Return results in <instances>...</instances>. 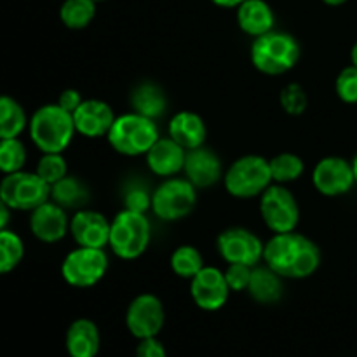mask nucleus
I'll list each match as a JSON object with an SVG mask.
<instances>
[{
  "label": "nucleus",
  "mask_w": 357,
  "mask_h": 357,
  "mask_svg": "<svg viewBox=\"0 0 357 357\" xmlns=\"http://www.w3.org/2000/svg\"><path fill=\"white\" fill-rule=\"evenodd\" d=\"M264 261L282 279H307L321 265V250L312 239L298 232L274 234L265 243Z\"/></svg>",
  "instance_id": "obj_1"
},
{
  "label": "nucleus",
  "mask_w": 357,
  "mask_h": 357,
  "mask_svg": "<svg viewBox=\"0 0 357 357\" xmlns=\"http://www.w3.org/2000/svg\"><path fill=\"white\" fill-rule=\"evenodd\" d=\"M31 142L42 153H63L75 136V122L58 103L37 108L28 121Z\"/></svg>",
  "instance_id": "obj_2"
},
{
  "label": "nucleus",
  "mask_w": 357,
  "mask_h": 357,
  "mask_svg": "<svg viewBox=\"0 0 357 357\" xmlns=\"http://www.w3.org/2000/svg\"><path fill=\"white\" fill-rule=\"evenodd\" d=\"M302 49L291 33L272 30L253 38L251 44V63L264 75H282L295 68Z\"/></svg>",
  "instance_id": "obj_3"
},
{
  "label": "nucleus",
  "mask_w": 357,
  "mask_h": 357,
  "mask_svg": "<svg viewBox=\"0 0 357 357\" xmlns=\"http://www.w3.org/2000/svg\"><path fill=\"white\" fill-rule=\"evenodd\" d=\"M152 241V225L145 213L122 209L110 222L112 253L121 260H136L142 257Z\"/></svg>",
  "instance_id": "obj_4"
},
{
  "label": "nucleus",
  "mask_w": 357,
  "mask_h": 357,
  "mask_svg": "<svg viewBox=\"0 0 357 357\" xmlns=\"http://www.w3.org/2000/svg\"><path fill=\"white\" fill-rule=\"evenodd\" d=\"M160 138L155 121L131 112L115 117L107 139L112 149L126 157L145 155Z\"/></svg>",
  "instance_id": "obj_5"
},
{
  "label": "nucleus",
  "mask_w": 357,
  "mask_h": 357,
  "mask_svg": "<svg viewBox=\"0 0 357 357\" xmlns=\"http://www.w3.org/2000/svg\"><path fill=\"white\" fill-rule=\"evenodd\" d=\"M223 185L236 199L260 197L272 185L271 164L260 155L239 157L223 173Z\"/></svg>",
  "instance_id": "obj_6"
},
{
  "label": "nucleus",
  "mask_w": 357,
  "mask_h": 357,
  "mask_svg": "<svg viewBox=\"0 0 357 357\" xmlns=\"http://www.w3.org/2000/svg\"><path fill=\"white\" fill-rule=\"evenodd\" d=\"M108 255L100 248L77 246L61 264V278L72 288H93L108 272Z\"/></svg>",
  "instance_id": "obj_7"
},
{
  "label": "nucleus",
  "mask_w": 357,
  "mask_h": 357,
  "mask_svg": "<svg viewBox=\"0 0 357 357\" xmlns=\"http://www.w3.org/2000/svg\"><path fill=\"white\" fill-rule=\"evenodd\" d=\"M197 188L187 178H166L152 194L153 215L164 222H176L192 213L197 202Z\"/></svg>",
  "instance_id": "obj_8"
},
{
  "label": "nucleus",
  "mask_w": 357,
  "mask_h": 357,
  "mask_svg": "<svg viewBox=\"0 0 357 357\" xmlns=\"http://www.w3.org/2000/svg\"><path fill=\"white\" fill-rule=\"evenodd\" d=\"M0 197L10 209L33 211L51 199V185L45 183L37 173L17 171L3 174L0 181Z\"/></svg>",
  "instance_id": "obj_9"
},
{
  "label": "nucleus",
  "mask_w": 357,
  "mask_h": 357,
  "mask_svg": "<svg viewBox=\"0 0 357 357\" xmlns=\"http://www.w3.org/2000/svg\"><path fill=\"white\" fill-rule=\"evenodd\" d=\"M260 215L267 229L274 234L296 230L300 222V208L296 197L284 185H271L260 195Z\"/></svg>",
  "instance_id": "obj_10"
},
{
  "label": "nucleus",
  "mask_w": 357,
  "mask_h": 357,
  "mask_svg": "<svg viewBox=\"0 0 357 357\" xmlns=\"http://www.w3.org/2000/svg\"><path fill=\"white\" fill-rule=\"evenodd\" d=\"M166 323V310L159 296L142 293L131 300L126 310V326L129 333L138 340L152 338L162 331Z\"/></svg>",
  "instance_id": "obj_11"
},
{
  "label": "nucleus",
  "mask_w": 357,
  "mask_h": 357,
  "mask_svg": "<svg viewBox=\"0 0 357 357\" xmlns=\"http://www.w3.org/2000/svg\"><path fill=\"white\" fill-rule=\"evenodd\" d=\"M216 248L223 260L229 264H244L257 267L264 260V248L260 237L243 227L223 230L216 239Z\"/></svg>",
  "instance_id": "obj_12"
},
{
  "label": "nucleus",
  "mask_w": 357,
  "mask_h": 357,
  "mask_svg": "<svg viewBox=\"0 0 357 357\" xmlns=\"http://www.w3.org/2000/svg\"><path fill=\"white\" fill-rule=\"evenodd\" d=\"M312 185L324 197H340L356 185L352 164L344 157H324L314 166Z\"/></svg>",
  "instance_id": "obj_13"
},
{
  "label": "nucleus",
  "mask_w": 357,
  "mask_h": 357,
  "mask_svg": "<svg viewBox=\"0 0 357 357\" xmlns=\"http://www.w3.org/2000/svg\"><path fill=\"white\" fill-rule=\"evenodd\" d=\"M230 288L225 272L216 267H204L190 279V296L195 305L206 312H216L227 303Z\"/></svg>",
  "instance_id": "obj_14"
},
{
  "label": "nucleus",
  "mask_w": 357,
  "mask_h": 357,
  "mask_svg": "<svg viewBox=\"0 0 357 357\" xmlns=\"http://www.w3.org/2000/svg\"><path fill=\"white\" fill-rule=\"evenodd\" d=\"M70 234L77 246L105 250L110 243V222L107 216L94 209H77L70 218Z\"/></svg>",
  "instance_id": "obj_15"
},
{
  "label": "nucleus",
  "mask_w": 357,
  "mask_h": 357,
  "mask_svg": "<svg viewBox=\"0 0 357 357\" xmlns=\"http://www.w3.org/2000/svg\"><path fill=\"white\" fill-rule=\"evenodd\" d=\"M30 230L40 243H59L70 232L68 213L49 199L47 202L30 211Z\"/></svg>",
  "instance_id": "obj_16"
},
{
  "label": "nucleus",
  "mask_w": 357,
  "mask_h": 357,
  "mask_svg": "<svg viewBox=\"0 0 357 357\" xmlns=\"http://www.w3.org/2000/svg\"><path fill=\"white\" fill-rule=\"evenodd\" d=\"M72 115L77 132L91 139L107 136L117 117L107 101L94 98L84 100Z\"/></svg>",
  "instance_id": "obj_17"
},
{
  "label": "nucleus",
  "mask_w": 357,
  "mask_h": 357,
  "mask_svg": "<svg viewBox=\"0 0 357 357\" xmlns=\"http://www.w3.org/2000/svg\"><path fill=\"white\" fill-rule=\"evenodd\" d=\"M183 173L185 178L195 188L213 187L223 178L222 160L213 150L204 145L194 150H187Z\"/></svg>",
  "instance_id": "obj_18"
},
{
  "label": "nucleus",
  "mask_w": 357,
  "mask_h": 357,
  "mask_svg": "<svg viewBox=\"0 0 357 357\" xmlns=\"http://www.w3.org/2000/svg\"><path fill=\"white\" fill-rule=\"evenodd\" d=\"M185 155H187V150L178 145L169 136H166L153 143L152 149L145 153V159L146 166L153 174L162 178H173L180 171H183Z\"/></svg>",
  "instance_id": "obj_19"
},
{
  "label": "nucleus",
  "mask_w": 357,
  "mask_h": 357,
  "mask_svg": "<svg viewBox=\"0 0 357 357\" xmlns=\"http://www.w3.org/2000/svg\"><path fill=\"white\" fill-rule=\"evenodd\" d=\"M167 136L183 146L185 150L199 149L206 143L208 128L204 119L190 110L178 112L167 122Z\"/></svg>",
  "instance_id": "obj_20"
},
{
  "label": "nucleus",
  "mask_w": 357,
  "mask_h": 357,
  "mask_svg": "<svg viewBox=\"0 0 357 357\" xmlns=\"http://www.w3.org/2000/svg\"><path fill=\"white\" fill-rule=\"evenodd\" d=\"M65 347L70 357H96L101 347L98 324L87 317L73 321L66 330Z\"/></svg>",
  "instance_id": "obj_21"
},
{
  "label": "nucleus",
  "mask_w": 357,
  "mask_h": 357,
  "mask_svg": "<svg viewBox=\"0 0 357 357\" xmlns=\"http://www.w3.org/2000/svg\"><path fill=\"white\" fill-rule=\"evenodd\" d=\"M237 24L248 37H260L274 30L275 14L265 0H246L236 10Z\"/></svg>",
  "instance_id": "obj_22"
},
{
  "label": "nucleus",
  "mask_w": 357,
  "mask_h": 357,
  "mask_svg": "<svg viewBox=\"0 0 357 357\" xmlns=\"http://www.w3.org/2000/svg\"><path fill=\"white\" fill-rule=\"evenodd\" d=\"M251 298L258 303H275L282 296V278L271 267H253L250 286L246 289Z\"/></svg>",
  "instance_id": "obj_23"
},
{
  "label": "nucleus",
  "mask_w": 357,
  "mask_h": 357,
  "mask_svg": "<svg viewBox=\"0 0 357 357\" xmlns=\"http://www.w3.org/2000/svg\"><path fill=\"white\" fill-rule=\"evenodd\" d=\"M132 112L155 121L166 112V93L153 82H142L131 93Z\"/></svg>",
  "instance_id": "obj_24"
},
{
  "label": "nucleus",
  "mask_w": 357,
  "mask_h": 357,
  "mask_svg": "<svg viewBox=\"0 0 357 357\" xmlns=\"http://www.w3.org/2000/svg\"><path fill=\"white\" fill-rule=\"evenodd\" d=\"M51 201L65 208L66 211L82 209L89 201V190L79 178L66 174L65 178L51 185Z\"/></svg>",
  "instance_id": "obj_25"
},
{
  "label": "nucleus",
  "mask_w": 357,
  "mask_h": 357,
  "mask_svg": "<svg viewBox=\"0 0 357 357\" xmlns=\"http://www.w3.org/2000/svg\"><path fill=\"white\" fill-rule=\"evenodd\" d=\"M24 108L13 96L0 94V139L17 138L26 129Z\"/></svg>",
  "instance_id": "obj_26"
},
{
  "label": "nucleus",
  "mask_w": 357,
  "mask_h": 357,
  "mask_svg": "<svg viewBox=\"0 0 357 357\" xmlns=\"http://www.w3.org/2000/svg\"><path fill=\"white\" fill-rule=\"evenodd\" d=\"M94 0H65L59 7V20L70 30H84L96 17Z\"/></svg>",
  "instance_id": "obj_27"
},
{
  "label": "nucleus",
  "mask_w": 357,
  "mask_h": 357,
  "mask_svg": "<svg viewBox=\"0 0 357 357\" xmlns=\"http://www.w3.org/2000/svg\"><path fill=\"white\" fill-rule=\"evenodd\" d=\"M171 271L181 279H188L190 281L197 272H201L206 267L204 260H202L201 251L190 244H181L176 250L171 253L169 258Z\"/></svg>",
  "instance_id": "obj_28"
},
{
  "label": "nucleus",
  "mask_w": 357,
  "mask_h": 357,
  "mask_svg": "<svg viewBox=\"0 0 357 357\" xmlns=\"http://www.w3.org/2000/svg\"><path fill=\"white\" fill-rule=\"evenodd\" d=\"M268 164H271L272 181L279 185H286L300 180L303 171H305V162L302 160V157L291 152L279 153L274 159L268 160Z\"/></svg>",
  "instance_id": "obj_29"
},
{
  "label": "nucleus",
  "mask_w": 357,
  "mask_h": 357,
  "mask_svg": "<svg viewBox=\"0 0 357 357\" xmlns=\"http://www.w3.org/2000/svg\"><path fill=\"white\" fill-rule=\"evenodd\" d=\"M24 257L23 239L9 229L0 230V275L13 272Z\"/></svg>",
  "instance_id": "obj_30"
},
{
  "label": "nucleus",
  "mask_w": 357,
  "mask_h": 357,
  "mask_svg": "<svg viewBox=\"0 0 357 357\" xmlns=\"http://www.w3.org/2000/svg\"><path fill=\"white\" fill-rule=\"evenodd\" d=\"M26 164V149L20 138L0 139V171L3 174L23 171Z\"/></svg>",
  "instance_id": "obj_31"
},
{
  "label": "nucleus",
  "mask_w": 357,
  "mask_h": 357,
  "mask_svg": "<svg viewBox=\"0 0 357 357\" xmlns=\"http://www.w3.org/2000/svg\"><path fill=\"white\" fill-rule=\"evenodd\" d=\"M35 173L47 185H54L56 181L68 174V164H66L63 153H42L40 160L35 167Z\"/></svg>",
  "instance_id": "obj_32"
},
{
  "label": "nucleus",
  "mask_w": 357,
  "mask_h": 357,
  "mask_svg": "<svg viewBox=\"0 0 357 357\" xmlns=\"http://www.w3.org/2000/svg\"><path fill=\"white\" fill-rule=\"evenodd\" d=\"M335 93L344 103H357V66H345L335 80Z\"/></svg>",
  "instance_id": "obj_33"
},
{
  "label": "nucleus",
  "mask_w": 357,
  "mask_h": 357,
  "mask_svg": "<svg viewBox=\"0 0 357 357\" xmlns=\"http://www.w3.org/2000/svg\"><path fill=\"white\" fill-rule=\"evenodd\" d=\"M281 107L289 115H302L307 108V93L300 84H288L281 91Z\"/></svg>",
  "instance_id": "obj_34"
},
{
  "label": "nucleus",
  "mask_w": 357,
  "mask_h": 357,
  "mask_svg": "<svg viewBox=\"0 0 357 357\" xmlns=\"http://www.w3.org/2000/svg\"><path fill=\"white\" fill-rule=\"evenodd\" d=\"M251 274H253V267L250 265L229 264L225 271V279L230 291H246L251 281Z\"/></svg>",
  "instance_id": "obj_35"
},
{
  "label": "nucleus",
  "mask_w": 357,
  "mask_h": 357,
  "mask_svg": "<svg viewBox=\"0 0 357 357\" xmlns=\"http://www.w3.org/2000/svg\"><path fill=\"white\" fill-rule=\"evenodd\" d=\"M126 209H131V211L138 213H146L152 208V194H149V190L143 187H132L129 188L128 194L124 197Z\"/></svg>",
  "instance_id": "obj_36"
},
{
  "label": "nucleus",
  "mask_w": 357,
  "mask_h": 357,
  "mask_svg": "<svg viewBox=\"0 0 357 357\" xmlns=\"http://www.w3.org/2000/svg\"><path fill=\"white\" fill-rule=\"evenodd\" d=\"M136 357H167V352L157 337L143 338L136 345Z\"/></svg>",
  "instance_id": "obj_37"
},
{
  "label": "nucleus",
  "mask_w": 357,
  "mask_h": 357,
  "mask_svg": "<svg viewBox=\"0 0 357 357\" xmlns=\"http://www.w3.org/2000/svg\"><path fill=\"white\" fill-rule=\"evenodd\" d=\"M82 101H84L82 94H80L77 89H65L58 98L59 107H61L63 110L70 112V114H73Z\"/></svg>",
  "instance_id": "obj_38"
},
{
  "label": "nucleus",
  "mask_w": 357,
  "mask_h": 357,
  "mask_svg": "<svg viewBox=\"0 0 357 357\" xmlns=\"http://www.w3.org/2000/svg\"><path fill=\"white\" fill-rule=\"evenodd\" d=\"M9 220H10V208L6 204V201L0 197V230L7 229Z\"/></svg>",
  "instance_id": "obj_39"
},
{
  "label": "nucleus",
  "mask_w": 357,
  "mask_h": 357,
  "mask_svg": "<svg viewBox=\"0 0 357 357\" xmlns=\"http://www.w3.org/2000/svg\"><path fill=\"white\" fill-rule=\"evenodd\" d=\"M211 2L215 3V6L223 7V9H237V7L243 2H246V0H211Z\"/></svg>",
  "instance_id": "obj_40"
},
{
  "label": "nucleus",
  "mask_w": 357,
  "mask_h": 357,
  "mask_svg": "<svg viewBox=\"0 0 357 357\" xmlns=\"http://www.w3.org/2000/svg\"><path fill=\"white\" fill-rule=\"evenodd\" d=\"M323 2L330 7H338V6H344L347 0H323Z\"/></svg>",
  "instance_id": "obj_41"
},
{
  "label": "nucleus",
  "mask_w": 357,
  "mask_h": 357,
  "mask_svg": "<svg viewBox=\"0 0 357 357\" xmlns=\"http://www.w3.org/2000/svg\"><path fill=\"white\" fill-rule=\"evenodd\" d=\"M351 61H352V65L357 66V40L354 42V45H352V49H351Z\"/></svg>",
  "instance_id": "obj_42"
},
{
  "label": "nucleus",
  "mask_w": 357,
  "mask_h": 357,
  "mask_svg": "<svg viewBox=\"0 0 357 357\" xmlns=\"http://www.w3.org/2000/svg\"><path fill=\"white\" fill-rule=\"evenodd\" d=\"M352 171H354V178H356V183H357V153H356V157L354 159H352Z\"/></svg>",
  "instance_id": "obj_43"
},
{
  "label": "nucleus",
  "mask_w": 357,
  "mask_h": 357,
  "mask_svg": "<svg viewBox=\"0 0 357 357\" xmlns=\"http://www.w3.org/2000/svg\"><path fill=\"white\" fill-rule=\"evenodd\" d=\"M94 2H105V0H94Z\"/></svg>",
  "instance_id": "obj_44"
}]
</instances>
